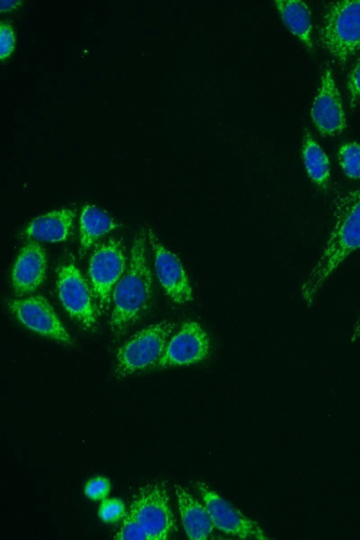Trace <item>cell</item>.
I'll return each mask as SVG.
<instances>
[{
	"label": "cell",
	"mask_w": 360,
	"mask_h": 540,
	"mask_svg": "<svg viewBox=\"0 0 360 540\" xmlns=\"http://www.w3.org/2000/svg\"><path fill=\"white\" fill-rule=\"evenodd\" d=\"M333 226L314 266L300 288L310 307L330 275L353 251L360 248V188L337 197Z\"/></svg>",
	"instance_id": "obj_1"
},
{
	"label": "cell",
	"mask_w": 360,
	"mask_h": 540,
	"mask_svg": "<svg viewBox=\"0 0 360 540\" xmlns=\"http://www.w3.org/2000/svg\"><path fill=\"white\" fill-rule=\"evenodd\" d=\"M146 234L142 229L135 236L128 266L112 292L110 326L116 335L124 334L150 304L153 278L146 256Z\"/></svg>",
	"instance_id": "obj_2"
},
{
	"label": "cell",
	"mask_w": 360,
	"mask_h": 540,
	"mask_svg": "<svg viewBox=\"0 0 360 540\" xmlns=\"http://www.w3.org/2000/svg\"><path fill=\"white\" fill-rule=\"evenodd\" d=\"M323 46L340 64L360 49V0L338 1L326 8L319 32Z\"/></svg>",
	"instance_id": "obj_3"
},
{
	"label": "cell",
	"mask_w": 360,
	"mask_h": 540,
	"mask_svg": "<svg viewBox=\"0 0 360 540\" xmlns=\"http://www.w3.org/2000/svg\"><path fill=\"white\" fill-rule=\"evenodd\" d=\"M176 326L174 322L163 321L134 334L116 354V375L125 377L158 363Z\"/></svg>",
	"instance_id": "obj_4"
},
{
	"label": "cell",
	"mask_w": 360,
	"mask_h": 540,
	"mask_svg": "<svg viewBox=\"0 0 360 540\" xmlns=\"http://www.w3.org/2000/svg\"><path fill=\"white\" fill-rule=\"evenodd\" d=\"M164 480L142 487L135 496L129 512L146 532L147 540L167 539L176 529Z\"/></svg>",
	"instance_id": "obj_5"
},
{
	"label": "cell",
	"mask_w": 360,
	"mask_h": 540,
	"mask_svg": "<svg viewBox=\"0 0 360 540\" xmlns=\"http://www.w3.org/2000/svg\"><path fill=\"white\" fill-rule=\"evenodd\" d=\"M126 257L122 242L115 238L93 252L88 269L98 315L108 309L112 292L126 271Z\"/></svg>",
	"instance_id": "obj_6"
},
{
	"label": "cell",
	"mask_w": 360,
	"mask_h": 540,
	"mask_svg": "<svg viewBox=\"0 0 360 540\" xmlns=\"http://www.w3.org/2000/svg\"><path fill=\"white\" fill-rule=\"evenodd\" d=\"M57 285L60 300L70 316L87 329H92L98 315L92 290L72 264L58 269Z\"/></svg>",
	"instance_id": "obj_7"
},
{
	"label": "cell",
	"mask_w": 360,
	"mask_h": 540,
	"mask_svg": "<svg viewBox=\"0 0 360 540\" xmlns=\"http://www.w3.org/2000/svg\"><path fill=\"white\" fill-rule=\"evenodd\" d=\"M195 486L217 529L242 539H268L257 522L243 515L205 483L197 482Z\"/></svg>",
	"instance_id": "obj_8"
},
{
	"label": "cell",
	"mask_w": 360,
	"mask_h": 540,
	"mask_svg": "<svg viewBox=\"0 0 360 540\" xmlns=\"http://www.w3.org/2000/svg\"><path fill=\"white\" fill-rule=\"evenodd\" d=\"M209 335L195 321H187L168 342L158 361L160 368L188 366L207 359L210 352Z\"/></svg>",
	"instance_id": "obj_9"
},
{
	"label": "cell",
	"mask_w": 360,
	"mask_h": 540,
	"mask_svg": "<svg viewBox=\"0 0 360 540\" xmlns=\"http://www.w3.org/2000/svg\"><path fill=\"white\" fill-rule=\"evenodd\" d=\"M146 233L154 255L156 276L165 292L176 304L191 301L192 288L179 257L162 245L152 229L148 228Z\"/></svg>",
	"instance_id": "obj_10"
},
{
	"label": "cell",
	"mask_w": 360,
	"mask_h": 540,
	"mask_svg": "<svg viewBox=\"0 0 360 540\" xmlns=\"http://www.w3.org/2000/svg\"><path fill=\"white\" fill-rule=\"evenodd\" d=\"M8 304L19 321L31 330L58 342L72 345L69 333L44 297L37 295L13 300Z\"/></svg>",
	"instance_id": "obj_11"
},
{
	"label": "cell",
	"mask_w": 360,
	"mask_h": 540,
	"mask_svg": "<svg viewBox=\"0 0 360 540\" xmlns=\"http://www.w3.org/2000/svg\"><path fill=\"white\" fill-rule=\"evenodd\" d=\"M312 121L323 136H335L346 127L345 112L332 70L326 69L311 110Z\"/></svg>",
	"instance_id": "obj_12"
},
{
	"label": "cell",
	"mask_w": 360,
	"mask_h": 540,
	"mask_svg": "<svg viewBox=\"0 0 360 540\" xmlns=\"http://www.w3.org/2000/svg\"><path fill=\"white\" fill-rule=\"evenodd\" d=\"M46 270V257L37 242H28L20 250L12 271L15 294L21 297L34 291L42 283Z\"/></svg>",
	"instance_id": "obj_13"
},
{
	"label": "cell",
	"mask_w": 360,
	"mask_h": 540,
	"mask_svg": "<svg viewBox=\"0 0 360 540\" xmlns=\"http://www.w3.org/2000/svg\"><path fill=\"white\" fill-rule=\"evenodd\" d=\"M175 494L184 532L189 539L205 540L214 527L207 509L185 488L176 484Z\"/></svg>",
	"instance_id": "obj_14"
},
{
	"label": "cell",
	"mask_w": 360,
	"mask_h": 540,
	"mask_svg": "<svg viewBox=\"0 0 360 540\" xmlns=\"http://www.w3.org/2000/svg\"><path fill=\"white\" fill-rule=\"evenodd\" d=\"M75 212L70 209L51 211L33 219L26 233L36 240L49 243L65 240L70 236Z\"/></svg>",
	"instance_id": "obj_15"
},
{
	"label": "cell",
	"mask_w": 360,
	"mask_h": 540,
	"mask_svg": "<svg viewBox=\"0 0 360 540\" xmlns=\"http://www.w3.org/2000/svg\"><path fill=\"white\" fill-rule=\"evenodd\" d=\"M274 3L289 31L309 50H312V24L311 11L307 4L299 0H277Z\"/></svg>",
	"instance_id": "obj_16"
},
{
	"label": "cell",
	"mask_w": 360,
	"mask_h": 540,
	"mask_svg": "<svg viewBox=\"0 0 360 540\" xmlns=\"http://www.w3.org/2000/svg\"><path fill=\"white\" fill-rule=\"evenodd\" d=\"M117 227L105 212L92 205L83 207L79 217L80 252L84 254L101 236Z\"/></svg>",
	"instance_id": "obj_17"
},
{
	"label": "cell",
	"mask_w": 360,
	"mask_h": 540,
	"mask_svg": "<svg viewBox=\"0 0 360 540\" xmlns=\"http://www.w3.org/2000/svg\"><path fill=\"white\" fill-rule=\"evenodd\" d=\"M302 155L309 177L319 188H326L330 176L329 160L307 129L304 131Z\"/></svg>",
	"instance_id": "obj_18"
},
{
	"label": "cell",
	"mask_w": 360,
	"mask_h": 540,
	"mask_svg": "<svg viewBox=\"0 0 360 540\" xmlns=\"http://www.w3.org/2000/svg\"><path fill=\"white\" fill-rule=\"evenodd\" d=\"M338 159L349 179H360V143L352 141L342 145L338 149Z\"/></svg>",
	"instance_id": "obj_19"
},
{
	"label": "cell",
	"mask_w": 360,
	"mask_h": 540,
	"mask_svg": "<svg viewBox=\"0 0 360 540\" xmlns=\"http://www.w3.org/2000/svg\"><path fill=\"white\" fill-rule=\"evenodd\" d=\"M98 514L104 522H118L125 515L124 503L118 498H105L101 501Z\"/></svg>",
	"instance_id": "obj_20"
},
{
	"label": "cell",
	"mask_w": 360,
	"mask_h": 540,
	"mask_svg": "<svg viewBox=\"0 0 360 540\" xmlns=\"http://www.w3.org/2000/svg\"><path fill=\"white\" fill-rule=\"evenodd\" d=\"M115 539H147L146 532L135 519V518L128 512L124 517L123 522L119 531L115 534Z\"/></svg>",
	"instance_id": "obj_21"
},
{
	"label": "cell",
	"mask_w": 360,
	"mask_h": 540,
	"mask_svg": "<svg viewBox=\"0 0 360 540\" xmlns=\"http://www.w3.org/2000/svg\"><path fill=\"white\" fill-rule=\"evenodd\" d=\"M110 489V482L107 477L97 476L86 483L84 492L85 496L91 500L102 501L107 498Z\"/></svg>",
	"instance_id": "obj_22"
},
{
	"label": "cell",
	"mask_w": 360,
	"mask_h": 540,
	"mask_svg": "<svg viewBox=\"0 0 360 540\" xmlns=\"http://www.w3.org/2000/svg\"><path fill=\"white\" fill-rule=\"evenodd\" d=\"M15 32L13 26L6 21L0 25V58L4 61L9 57L15 47Z\"/></svg>",
	"instance_id": "obj_23"
},
{
	"label": "cell",
	"mask_w": 360,
	"mask_h": 540,
	"mask_svg": "<svg viewBox=\"0 0 360 540\" xmlns=\"http://www.w3.org/2000/svg\"><path fill=\"white\" fill-rule=\"evenodd\" d=\"M347 87L349 94V105L354 109L360 98V58L352 68L347 80Z\"/></svg>",
	"instance_id": "obj_24"
},
{
	"label": "cell",
	"mask_w": 360,
	"mask_h": 540,
	"mask_svg": "<svg viewBox=\"0 0 360 540\" xmlns=\"http://www.w3.org/2000/svg\"><path fill=\"white\" fill-rule=\"evenodd\" d=\"M22 4L21 1L13 0H1V11H6L16 8L18 6Z\"/></svg>",
	"instance_id": "obj_25"
},
{
	"label": "cell",
	"mask_w": 360,
	"mask_h": 540,
	"mask_svg": "<svg viewBox=\"0 0 360 540\" xmlns=\"http://www.w3.org/2000/svg\"><path fill=\"white\" fill-rule=\"evenodd\" d=\"M360 338V313L358 318L354 325V328L352 335V342H354Z\"/></svg>",
	"instance_id": "obj_26"
}]
</instances>
